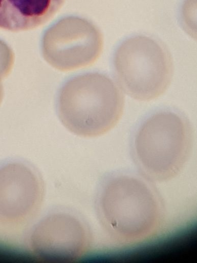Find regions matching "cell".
I'll list each match as a JSON object with an SVG mask.
<instances>
[{"label": "cell", "instance_id": "52a82bcc", "mask_svg": "<svg viewBox=\"0 0 197 263\" xmlns=\"http://www.w3.org/2000/svg\"><path fill=\"white\" fill-rule=\"evenodd\" d=\"M44 187L38 173L20 161L0 167V220L20 224L32 218L42 201Z\"/></svg>", "mask_w": 197, "mask_h": 263}, {"label": "cell", "instance_id": "9c48e42d", "mask_svg": "<svg viewBox=\"0 0 197 263\" xmlns=\"http://www.w3.org/2000/svg\"><path fill=\"white\" fill-rule=\"evenodd\" d=\"M14 60V55L12 49L0 39V82L10 72Z\"/></svg>", "mask_w": 197, "mask_h": 263}, {"label": "cell", "instance_id": "8992f818", "mask_svg": "<svg viewBox=\"0 0 197 263\" xmlns=\"http://www.w3.org/2000/svg\"><path fill=\"white\" fill-rule=\"evenodd\" d=\"M89 239V231L78 217L55 212L43 217L34 227L30 246L33 254L45 262L68 263L83 255Z\"/></svg>", "mask_w": 197, "mask_h": 263}, {"label": "cell", "instance_id": "7a4b0ae2", "mask_svg": "<svg viewBox=\"0 0 197 263\" xmlns=\"http://www.w3.org/2000/svg\"><path fill=\"white\" fill-rule=\"evenodd\" d=\"M97 206L102 226L113 237L126 241L144 239L158 228L162 204L143 178L129 174L111 176L99 190Z\"/></svg>", "mask_w": 197, "mask_h": 263}, {"label": "cell", "instance_id": "ba28073f", "mask_svg": "<svg viewBox=\"0 0 197 263\" xmlns=\"http://www.w3.org/2000/svg\"><path fill=\"white\" fill-rule=\"evenodd\" d=\"M64 0H0V28L21 31L36 28L50 19Z\"/></svg>", "mask_w": 197, "mask_h": 263}, {"label": "cell", "instance_id": "277c9868", "mask_svg": "<svg viewBox=\"0 0 197 263\" xmlns=\"http://www.w3.org/2000/svg\"><path fill=\"white\" fill-rule=\"evenodd\" d=\"M114 65L123 90L142 101L162 95L169 85L173 72L167 51L155 40L143 35L123 41L115 51Z\"/></svg>", "mask_w": 197, "mask_h": 263}, {"label": "cell", "instance_id": "5b68a950", "mask_svg": "<svg viewBox=\"0 0 197 263\" xmlns=\"http://www.w3.org/2000/svg\"><path fill=\"white\" fill-rule=\"evenodd\" d=\"M102 46V34L94 24L85 18L71 16L61 18L46 31L41 52L52 67L69 71L94 63Z\"/></svg>", "mask_w": 197, "mask_h": 263}, {"label": "cell", "instance_id": "3957f363", "mask_svg": "<svg viewBox=\"0 0 197 263\" xmlns=\"http://www.w3.org/2000/svg\"><path fill=\"white\" fill-rule=\"evenodd\" d=\"M192 144L188 121L177 113L160 111L148 118L137 132L133 144L135 163L147 180L166 181L183 167Z\"/></svg>", "mask_w": 197, "mask_h": 263}, {"label": "cell", "instance_id": "30bf717a", "mask_svg": "<svg viewBox=\"0 0 197 263\" xmlns=\"http://www.w3.org/2000/svg\"><path fill=\"white\" fill-rule=\"evenodd\" d=\"M3 95H4L3 87L2 83L0 82V104L2 102V99L3 98Z\"/></svg>", "mask_w": 197, "mask_h": 263}, {"label": "cell", "instance_id": "6da1fadb", "mask_svg": "<svg viewBox=\"0 0 197 263\" xmlns=\"http://www.w3.org/2000/svg\"><path fill=\"white\" fill-rule=\"evenodd\" d=\"M123 95L106 75L89 72L73 76L60 87L56 99L59 119L70 132L83 137L101 136L122 114Z\"/></svg>", "mask_w": 197, "mask_h": 263}]
</instances>
